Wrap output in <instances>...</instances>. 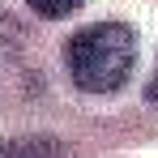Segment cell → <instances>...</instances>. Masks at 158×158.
Instances as JSON below:
<instances>
[{
  "label": "cell",
  "mask_w": 158,
  "mask_h": 158,
  "mask_svg": "<svg viewBox=\"0 0 158 158\" xmlns=\"http://www.w3.org/2000/svg\"><path fill=\"white\" fill-rule=\"evenodd\" d=\"M145 98H150V103H158V69H154V77L145 81Z\"/></svg>",
  "instance_id": "obj_5"
},
{
  "label": "cell",
  "mask_w": 158,
  "mask_h": 158,
  "mask_svg": "<svg viewBox=\"0 0 158 158\" xmlns=\"http://www.w3.org/2000/svg\"><path fill=\"white\" fill-rule=\"evenodd\" d=\"M69 73L85 94H111L128 81L137 64V34L124 22H98L69 39L64 47Z\"/></svg>",
  "instance_id": "obj_1"
},
{
  "label": "cell",
  "mask_w": 158,
  "mask_h": 158,
  "mask_svg": "<svg viewBox=\"0 0 158 158\" xmlns=\"http://www.w3.org/2000/svg\"><path fill=\"white\" fill-rule=\"evenodd\" d=\"M0 158H64V141L43 137V132H26V137L0 141Z\"/></svg>",
  "instance_id": "obj_2"
},
{
  "label": "cell",
  "mask_w": 158,
  "mask_h": 158,
  "mask_svg": "<svg viewBox=\"0 0 158 158\" xmlns=\"http://www.w3.org/2000/svg\"><path fill=\"white\" fill-rule=\"evenodd\" d=\"M34 13H43V17H69V13H77L85 0H26Z\"/></svg>",
  "instance_id": "obj_3"
},
{
  "label": "cell",
  "mask_w": 158,
  "mask_h": 158,
  "mask_svg": "<svg viewBox=\"0 0 158 158\" xmlns=\"http://www.w3.org/2000/svg\"><path fill=\"white\" fill-rule=\"evenodd\" d=\"M17 39H22V30H17V26H9V22H4V17H0V56L9 52V47H13V43H17ZM13 52H17V47H13Z\"/></svg>",
  "instance_id": "obj_4"
}]
</instances>
